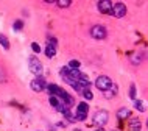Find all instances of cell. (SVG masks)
Wrapping results in <instances>:
<instances>
[{"mask_svg":"<svg viewBox=\"0 0 148 131\" xmlns=\"http://www.w3.org/2000/svg\"><path fill=\"white\" fill-rule=\"evenodd\" d=\"M45 55H47V58H53L55 55H56V47L47 44V47H45Z\"/></svg>","mask_w":148,"mask_h":131,"instance_id":"obj_12","label":"cell"},{"mask_svg":"<svg viewBox=\"0 0 148 131\" xmlns=\"http://www.w3.org/2000/svg\"><path fill=\"white\" fill-rule=\"evenodd\" d=\"M67 67H69V69H78V67H79V61H77V59H72Z\"/></svg>","mask_w":148,"mask_h":131,"instance_id":"obj_20","label":"cell"},{"mask_svg":"<svg viewBox=\"0 0 148 131\" xmlns=\"http://www.w3.org/2000/svg\"><path fill=\"white\" fill-rule=\"evenodd\" d=\"M28 69H30V72L33 73V75H36V77H41L44 67H42V62L39 61L36 56H30V59H28Z\"/></svg>","mask_w":148,"mask_h":131,"instance_id":"obj_2","label":"cell"},{"mask_svg":"<svg viewBox=\"0 0 148 131\" xmlns=\"http://www.w3.org/2000/svg\"><path fill=\"white\" fill-rule=\"evenodd\" d=\"M112 2L111 0H100V2L97 3V8L100 13L103 14H112Z\"/></svg>","mask_w":148,"mask_h":131,"instance_id":"obj_6","label":"cell"},{"mask_svg":"<svg viewBox=\"0 0 148 131\" xmlns=\"http://www.w3.org/2000/svg\"><path fill=\"white\" fill-rule=\"evenodd\" d=\"M111 86H112V80H111L109 77H106V75H100L97 80H95V87H97L98 91H101V92L108 91Z\"/></svg>","mask_w":148,"mask_h":131,"instance_id":"obj_3","label":"cell"},{"mask_svg":"<svg viewBox=\"0 0 148 131\" xmlns=\"http://www.w3.org/2000/svg\"><path fill=\"white\" fill-rule=\"evenodd\" d=\"M49 102H50V105L53 106V108H59V106H61V103H62V100L61 98H58V97H55V95H50L49 97Z\"/></svg>","mask_w":148,"mask_h":131,"instance_id":"obj_10","label":"cell"},{"mask_svg":"<svg viewBox=\"0 0 148 131\" xmlns=\"http://www.w3.org/2000/svg\"><path fill=\"white\" fill-rule=\"evenodd\" d=\"M30 86H31V89H33L34 92H42V91L47 87V83L44 81L42 77H38V78H34V80L30 83Z\"/></svg>","mask_w":148,"mask_h":131,"instance_id":"obj_7","label":"cell"},{"mask_svg":"<svg viewBox=\"0 0 148 131\" xmlns=\"http://www.w3.org/2000/svg\"><path fill=\"white\" fill-rule=\"evenodd\" d=\"M0 45H2L5 50H10V41H8V38L5 36V34H0Z\"/></svg>","mask_w":148,"mask_h":131,"instance_id":"obj_14","label":"cell"},{"mask_svg":"<svg viewBox=\"0 0 148 131\" xmlns=\"http://www.w3.org/2000/svg\"><path fill=\"white\" fill-rule=\"evenodd\" d=\"M134 108L139 111V112H143V111H145V103H143L142 100H137V98H136L134 100Z\"/></svg>","mask_w":148,"mask_h":131,"instance_id":"obj_15","label":"cell"},{"mask_svg":"<svg viewBox=\"0 0 148 131\" xmlns=\"http://www.w3.org/2000/svg\"><path fill=\"white\" fill-rule=\"evenodd\" d=\"M31 49H33L34 53H39V51H41V47H39L38 42H33V44H31Z\"/></svg>","mask_w":148,"mask_h":131,"instance_id":"obj_23","label":"cell"},{"mask_svg":"<svg viewBox=\"0 0 148 131\" xmlns=\"http://www.w3.org/2000/svg\"><path fill=\"white\" fill-rule=\"evenodd\" d=\"M130 97L133 98V100H136V86L134 84L130 86Z\"/></svg>","mask_w":148,"mask_h":131,"instance_id":"obj_22","label":"cell"},{"mask_svg":"<svg viewBox=\"0 0 148 131\" xmlns=\"http://www.w3.org/2000/svg\"><path fill=\"white\" fill-rule=\"evenodd\" d=\"M130 128L133 131H139V130H140V120H139L137 117L131 119V120H130Z\"/></svg>","mask_w":148,"mask_h":131,"instance_id":"obj_11","label":"cell"},{"mask_svg":"<svg viewBox=\"0 0 148 131\" xmlns=\"http://www.w3.org/2000/svg\"><path fill=\"white\" fill-rule=\"evenodd\" d=\"M87 112H89V105L86 102L78 103L77 106V112H75V117H77V122H83L87 119Z\"/></svg>","mask_w":148,"mask_h":131,"instance_id":"obj_4","label":"cell"},{"mask_svg":"<svg viewBox=\"0 0 148 131\" xmlns=\"http://www.w3.org/2000/svg\"><path fill=\"white\" fill-rule=\"evenodd\" d=\"M90 36L94 39H97V41H103L108 36V31L103 25H94L90 28Z\"/></svg>","mask_w":148,"mask_h":131,"instance_id":"obj_5","label":"cell"},{"mask_svg":"<svg viewBox=\"0 0 148 131\" xmlns=\"http://www.w3.org/2000/svg\"><path fill=\"white\" fill-rule=\"evenodd\" d=\"M147 128H148V119H147Z\"/></svg>","mask_w":148,"mask_h":131,"instance_id":"obj_26","label":"cell"},{"mask_svg":"<svg viewBox=\"0 0 148 131\" xmlns=\"http://www.w3.org/2000/svg\"><path fill=\"white\" fill-rule=\"evenodd\" d=\"M5 80H6V75H5V70L0 67V83H5Z\"/></svg>","mask_w":148,"mask_h":131,"instance_id":"obj_24","label":"cell"},{"mask_svg":"<svg viewBox=\"0 0 148 131\" xmlns=\"http://www.w3.org/2000/svg\"><path fill=\"white\" fill-rule=\"evenodd\" d=\"M131 62H133V64H140L142 62L140 55H131Z\"/></svg>","mask_w":148,"mask_h":131,"instance_id":"obj_18","label":"cell"},{"mask_svg":"<svg viewBox=\"0 0 148 131\" xmlns=\"http://www.w3.org/2000/svg\"><path fill=\"white\" fill-rule=\"evenodd\" d=\"M64 116H66V119H67V120H69V122H72V123H73V122H77V117H75L73 114L70 112V111H67V112L64 114Z\"/></svg>","mask_w":148,"mask_h":131,"instance_id":"obj_19","label":"cell"},{"mask_svg":"<svg viewBox=\"0 0 148 131\" xmlns=\"http://www.w3.org/2000/svg\"><path fill=\"white\" fill-rule=\"evenodd\" d=\"M13 28H14V30H17V31H19V30H22V28H23V22H22V21H16V22H14V25H13Z\"/></svg>","mask_w":148,"mask_h":131,"instance_id":"obj_21","label":"cell"},{"mask_svg":"<svg viewBox=\"0 0 148 131\" xmlns=\"http://www.w3.org/2000/svg\"><path fill=\"white\" fill-rule=\"evenodd\" d=\"M81 94H83V97H84L86 100H92V98H94V94H92L90 91L87 89V87H86V89H83V91H81Z\"/></svg>","mask_w":148,"mask_h":131,"instance_id":"obj_17","label":"cell"},{"mask_svg":"<svg viewBox=\"0 0 148 131\" xmlns=\"http://www.w3.org/2000/svg\"><path fill=\"white\" fill-rule=\"evenodd\" d=\"M131 116V111L128 109V108H120L117 111V117L120 119V120H123V119H128Z\"/></svg>","mask_w":148,"mask_h":131,"instance_id":"obj_9","label":"cell"},{"mask_svg":"<svg viewBox=\"0 0 148 131\" xmlns=\"http://www.w3.org/2000/svg\"><path fill=\"white\" fill-rule=\"evenodd\" d=\"M92 120H94V125L103 128V126L108 123V120H109V114H108V111H105V109H100L94 114V119H92Z\"/></svg>","mask_w":148,"mask_h":131,"instance_id":"obj_1","label":"cell"},{"mask_svg":"<svg viewBox=\"0 0 148 131\" xmlns=\"http://www.w3.org/2000/svg\"><path fill=\"white\" fill-rule=\"evenodd\" d=\"M95 131H105V130H103V128H98V130H95Z\"/></svg>","mask_w":148,"mask_h":131,"instance_id":"obj_25","label":"cell"},{"mask_svg":"<svg viewBox=\"0 0 148 131\" xmlns=\"http://www.w3.org/2000/svg\"><path fill=\"white\" fill-rule=\"evenodd\" d=\"M56 5H58L59 8H69V6L72 5V2H70V0H58Z\"/></svg>","mask_w":148,"mask_h":131,"instance_id":"obj_16","label":"cell"},{"mask_svg":"<svg viewBox=\"0 0 148 131\" xmlns=\"http://www.w3.org/2000/svg\"><path fill=\"white\" fill-rule=\"evenodd\" d=\"M103 94H105V97H106V98H111V97H114V95L117 94V86H115L114 83H112V86H111L108 91H105Z\"/></svg>","mask_w":148,"mask_h":131,"instance_id":"obj_13","label":"cell"},{"mask_svg":"<svg viewBox=\"0 0 148 131\" xmlns=\"http://www.w3.org/2000/svg\"><path fill=\"white\" fill-rule=\"evenodd\" d=\"M125 14H126L125 3H115V5L112 6V16H114V17L122 19V17H125Z\"/></svg>","mask_w":148,"mask_h":131,"instance_id":"obj_8","label":"cell"}]
</instances>
